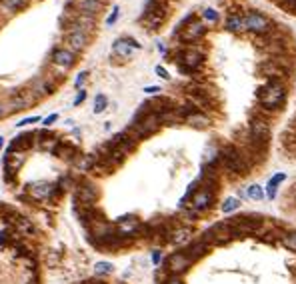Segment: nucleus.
Wrapping results in <instances>:
<instances>
[{
	"mask_svg": "<svg viewBox=\"0 0 296 284\" xmlns=\"http://www.w3.org/2000/svg\"><path fill=\"white\" fill-rule=\"evenodd\" d=\"M66 44H68V50L80 52V50H84L90 44V34L84 32V30H80L78 26L70 24L68 26V32H66Z\"/></svg>",
	"mask_w": 296,
	"mask_h": 284,
	"instance_id": "1a4fd4ad",
	"label": "nucleus"
},
{
	"mask_svg": "<svg viewBox=\"0 0 296 284\" xmlns=\"http://www.w3.org/2000/svg\"><path fill=\"white\" fill-rule=\"evenodd\" d=\"M206 32H208V26L194 18L192 22H188L186 26L180 28V40L184 44H196L206 36Z\"/></svg>",
	"mask_w": 296,
	"mask_h": 284,
	"instance_id": "0eeeda50",
	"label": "nucleus"
},
{
	"mask_svg": "<svg viewBox=\"0 0 296 284\" xmlns=\"http://www.w3.org/2000/svg\"><path fill=\"white\" fill-rule=\"evenodd\" d=\"M112 270H114V268H112L110 262H96V266H94V272L100 274V276H102V274H110Z\"/></svg>",
	"mask_w": 296,
	"mask_h": 284,
	"instance_id": "7c9ffc66",
	"label": "nucleus"
},
{
	"mask_svg": "<svg viewBox=\"0 0 296 284\" xmlns=\"http://www.w3.org/2000/svg\"><path fill=\"white\" fill-rule=\"evenodd\" d=\"M284 180H286V174L278 172V174H274V176L266 182V194H268V198H274V196H276V190H278V186H280Z\"/></svg>",
	"mask_w": 296,
	"mask_h": 284,
	"instance_id": "b1692460",
	"label": "nucleus"
},
{
	"mask_svg": "<svg viewBox=\"0 0 296 284\" xmlns=\"http://www.w3.org/2000/svg\"><path fill=\"white\" fill-rule=\"evenodd\" d=\"M154 72H156L162 80H170V74H168V70H166L164 66H156V68H154Z\"/></svg>",
	"mask_w": 296,
	"mask_h": 284,
	"instance_id": "473e14b6",
	"label": "nucleus"
},
{
	"mask_svg": "<svg viewBox=\"0 0 296 284\" xmlns=\"http://www.w3.org/2000/svg\"><path fill=\"white\" fill-rule=\"evenodd\" d=\"M144 92H146V94H158V92H160V88H158V86H146V88H144Z\"/></svg>",
	"mask_w": 296,
	"mask_h": 284,
	"instance_id": "58836bf2",
	"label": "nucleus"
},
{
	"mask_svg": "<svg viewBox=\"0 0 296 284\" xmlns=\"http://www.w3.org/2000/svg\"><path fill=\"white\" fill-rule=\"evenodd\" d=\"M56 120H58V114H50V116L44 118V126H50V124H54Z\"/></svg>",
	"mask_w": 296,
	"mask_h": 284,
	"instance_id": "4c0bfd02",
	"label": "nucleus"
},
{
	"mask_svg": "<svg viewBox=\"0 0 296 284\" xmlns=\"http://www.w3.org/2000/svg\"><path fill=\"white\" fill-rule=\"evenodd\" d=\"M106 106H108V98L104 96V94H96V98H94V114H100V112H104L106 110Z\"/></svg>",
	"mask_w": 296,
	"mask_h": 284,
	"instance_id": "cd10ccee",
	"label": "nucleus"
},
{
	"mask_svg": "<svg viewBox=\"0 0 296 284\" xmlns=\"http://www.w3.org/2000/svg\"><path fill=\"white\" fill-rule=\"evenodd\" d=\"M190 228L188 226H180V228H174L170 234H168V240L170 242H174V244H184V242H188V238H190Z\"/></svg>",
	"mask_w": 296,
	"mask_h": 284,
	"instance_id": "4be33fe9",
	"label": "nucleus"
},
{
	"mask_svg": "<svg viewBox=\"0 0 296 284\" xmlns=\"http://www.w3.org/2000/svg\"><path fill=\"white\" fill-rule=\"evenodd\" d=\"M246 196L252 198V200H262V198H264V190H262L260 184H250V186L246 188Z\"/></svg>",
	"mask_w": 296,
	"mask_h": 284,
	"instance_id": "bb28decb",
	"label": "nucleus"
},
{
	"mask_svg": "<svg viewBox=\"0 0 296 284\" xmlns=\"http://www.w3.org/2000/svg\"><path fill=\"white\" fill-rule=\"evenodd\" d=\"M186 252L190 254V258L192 260H196V258H200V256H204L206 252H208V244L200 238V240H196V242H192L188 248H186Z\"/></svg>",
	"mask_w": 296,
	"mask_h": 284,
	"instance_id": "5701e85b",
	"label": "nucleus"
},
{
	"mask_svg": "<svg viewBox=\"0 0 296 284\" xmlns=\"http://www.w3.org/2000/svg\"><path fill=\"white\" fill-rule=\"evenodd\" d=\"M234 236H236V232H234L232 222H218V224H214L212 228H208V230L204 232L202 240L210 246V244H226V242H230Z\"/></svg>",
	"mask_w": 296,
	"mask_h": 284,
	"instance_id": "423d86ee",
	"label": "nucleus"
},
{
	"mask_svg": "<svg viewBox=\"0 0 296 284\" xmlns=\"http://www.w3.org/2000/svg\"><path fill=\"white\" fill-rule=\"evenodd\" d=\"M224 28L232 34H240L244 32V14L240 12H228L226 20H224Z\"/></svg>",
	"mask_w": 296,
	"mask_h": 284,
	"instance_id": "6ab92c4d",
	"label": "nucleus"
},
{
	"mask_svg": "<svg viewBox=\"0 0 296 284\" xmlns=\"http://www.w3.org/2000/svg\"><path fill=\"white\" fill-rule=\"evenodd\" d=\"M84 98H86V90H78V94H76V98H74V106L82 104V102H84Z\"/></svg>",
	"mask_w": 296,
	"mask_h": 284,
	"instance_id": "c9c22d12",
	"label": "nucleus"
},
{
	"mask_svg": "<svg viewBox=\"0 0 296 284\" xmlns=\"http://www.w3.org/2000/svg\"><path fill=\"white\" fill-rule=\"evenodd\" d=\"M192 258L186 250H178V252H172L168 258H166V270L172 274V276H180L182 272H186L190 266H192Z\"/></svg>",
	"mask_w": 296,
	"mask_h": 284,
	"instance_id": "6e6552de",
	"label": "nucleus"
},
{
	"mask_svg": "<svg viewBox=\"0 0 296 284\" xmlns=\"http://www.w3.org/2000/svg\"><path fill=\"white\" fill-rule=\"evenodd\" d=\"M280 242H282V246H284L286 250L296 252V232H286V234L280 238Z\"/></svg>",
	"mask_w": 296,
	"mask_h": 284,
	"instance_id": "a878e982",
	"label": "nucleus"
},
{
	"mask_svg": "<svg viewBox=\"0 0 296 284\" xmlns=\"http://www.w3.org/2000/svg\"><path fill=\"white\" fill-rule=\"evenodd\" d=\"M142 228L140 220L136 216H122L118 222H116V236L118 238H124V236H136L138 230Z\"/></svg>",
	"mask_w": 296,
	"mask_h": 284,
	"instance_id": "f8f14e48",
	"label": "nucleus"
},
{
	"mask_svg": "<svg viewBox=\"0 0 296 284\" xmlns=\"http://www.w3.org/2000/svg\"><path fill=\"white\" fill-rule=\"evenodd\" d=\"M176 62H178L180 72H196L204 64V52H200V48H196V46L182 48L178 52Z\"/></svg>",
	"mask_w": 296,
	"mask_h": 284,
	"instance_id": "20e7f679",
	"label": "nucleus"
},
{
	"mask_svg": "<svg viewBox=\"0 0 296 284\" xmlns=\"http://www.w3.org/2000/svg\"><path fill=\"white\" fill-rule=\"evenodd\" d=\"M118 16H120V6H114L112 12H110L108 18H106V26H112V24L118 20Z\"/></svg>",
	"mask_w": 296,
	"mask_h": 284,
	"instance_id": "2f4dec72",
	"label": "nucleus"
},
{
	"mask_svg": "<svg viewBox=\"0 0 296 284\" xmlns=\"http://www.w3.org/2000/svg\"><path fill=\"white\" fill-rule=\"evenodd\" d=\"M164 284H184V282H182L178 276H172V274H170V276L164 280Z\"/></svg>",
	"mask_w": 296,
	"mask_h": 284,
	"instance_id": "e433bc0d",
	"label": "nucleus"
},
{
	"mask_svg": "<svg viewBox=\"0 0 296 284\" xmlns=\"http://www.w3.org/2000/svg\"><path fill=\"white\" fill-rule=\"evenodd\" d=\"M140 42H136L134 38H118L112 44V54L118 58H130L134 50H140Z\"/></svg>",
	"mask_w": 296,
	"mask_h": 284,
	"instance_id": "ddd939ff",
	"label": "nucleus"
},
{
	"mask_svg": "<svg viewBox=\"0 0 296 284\" xmlns=\"http://www.w3.org/2000/svg\"><path fill=\"white\" fill-rule=\"evenodd\" d=\"M60 188L52 182H46V180H38V182H32L28 184V194L36 200H46V198H52L54 194H58Z\"/></svg>",
	"mask_w": 296,
	"mask_h": 284,
	"instance_id": "9d476101",
	"label": "nucleus"
},
{
	"mask_svg": "<svg viewBox=\"0 0 296 284\" xmlns=\"http://www.w3.org/2000/svg\"><path fill=\"white\" fill-rule=\"evenodd\" d=\"M166 14H168V6L162 2V0H150L144 8L142 22L146 24L148 30H156L166 20Z\"/></svg>",
	"mask_w": 296,
	"mask_h": 284,
	"instance_id": "7ed1b4c3",
	"label": "nucleus"
},
{
	"mask_svg": "<svg viewBox=\"0 0 296 284\" xmlns=\"http://www.w3.org/2000/svg\"><path fill=\"white\" fill-rule=\"evenodd\" d=\"M54 154L62 160H76L80 154L76 150V146H72L70 142H58V144L54 146Z\"/></svg>",
	"mask_w": 296,
	"mask_h": 284,
	"instance_id": "412c9836",
	"label": "nucleus"
},
{
	"mask_svg": "<svg viewBox=\"0 0 296 284\" xmlns=\"http://www.w3.org/2000/svg\"><path fill=\"white\" fill-rule=\"evenodd\" d=\"M74 62H76V56H74V52L68 50V48H56V50L52 52V64L58 66L60 70L72 68Z\"/></svg>",
	"mask_w": 296,
	"mask_h": 284,
	"instance_id": "dca6fc26",
	"label": "nucleus"
},
{
	"mask_svg": "<svg viewBox=\"0 0 296 284\" xmlns=\"http://www.w3.org/2000/svg\"><path fill=\"white\" fill-rule=\"evenodd\" d=\"M202 18H204L206 22H210V24H216V22L220 20V12H218L216 8H212V6H206V8L202 10Z\"/></svg>",
	"mask_w": 296,
	"mask_h": 284,
	"instance_id": "393cba45",
	"label": "nucleus"
},
{
	"mask_svg": "<svg viewBox=\"0 0 296 284\" xmlns=\"http://www.w3.org/2000/svg\"><path fill=\"white\" fill-rule=\"evenodd\" d=\"M220 162H222V166L226 170L236 172V174H242L248 168V162H246L244 154L234 146H226L224 150H220Z\"/></svg>",
	"mask_w": 296,
	"mask_h": 284,
	"instance_id": "39448f33",
	"label": "nucleus"
},
{
	"mask_svg": "<svg viewBox=\"0 0 296 284\" xmlns=\"http://www.w3.org/2000/svg\"><path fill=\"white\" fill-rule=\"evenodd\" d=\"M238 206H240L238 198H226L224 204H222V212H224V214H230V212L238 210Z\"/></svg>",
	"mask_w": 296,
	"mask_h": 284,
	"instance_id": "c85d7f7f",
	"label": "nucleus"
},
{
	"mask_svg": "<svg viewBox=\"0 0 296 284\" xmlns=\"http://www.w3.org/2000/svg\"><path fill=\"white\" fill-rule=\"evenodd\" d=\"M98 198V190L94 184L90 182H82L76 190V202H80V206H92Z\"/></svg>",
	"mask_w": 296,
	"mask_h": 284,
	"instance_id": "2eb2a0df",
	"label": "nucleus"
},
{
	"mask_svg": "<svg viewBox=\"0 0 296 284\" xmlns=\"http://www.w3.org/2000/svg\"><path fill=\"white\" fill-rule=\"evenodd\" d=\"M212 202H214V190L202 186L200 190H194V192H192V200H190L192 210L204 212V210H208V208L212 206Z\"/></svg>",
	"mask_w": 296,
	"mask_h": 284,
	"instance_id": "9b49d317",
	"label": "nucleus"
},
{
	"mask_svg": "<svg viewBox=\"0 0 296 284\" xmlns=\"http://www.w3.org/2000/svg\"><path fill=\"white\" fill-rule=\"evenodd\" d=\"M244 30L254 36H268L274 30V22L264 12L256 8H248L244 12Z\"/></svg>",
	"mask_w": 296,
	"mask_h": 284,
	"instance_id": "f03ea898",
	"label": "nucleus"
},
{
	"mask_svg": "<svg viewBox=\"0 0 296 284\" xmlns=\"http://www.w3.org/2000/svg\"><path fill=\"white\" fill-rule=\"evenodd\" d=\"M34 100H38V94H36V90L32 88V90H16L14 94H12V98H10V104H12V108L14 110H22V108H28Z\"/></svg>",
	"mask_w": 296,
	"mask_h": 284,
	"instance_id": "4468645a",
	"label": "nucleus"
},
{
	"mask_svg": "<svg viewBox=\"0 0 296 284\" xmlns=\"http://www.w3.org/2000/svg\"><path fill=\"white\" fill-rule=\"evenodd\" d=\"M184 122H186L188 126H192V128H198V130H206V128L210 126V118H208L204 112H200L198 108H196L192 114H188V116L184 118Z\"/></svg>",
	"mask_w": 296,
	"mask_h": 284,
	"instance_id": "aec40b11",
	"label": "nucleus"
},
{
	"mask_svg": "<svg viewBox=\"0 0 296 284\" xmlns=\"http://www.w3.org/2000/svg\"><path fill=\"white\" fill-rule=\"evenodd\" d=\"M152 260H154V262H158V260H160V252H158V250L152 254Z\"/></svg>",
	"mask_w": 296,
	"mask_h": 284,
	"instance_id": "a19ab883",
	"label": "nucleus"
},
{
	"mask_svg": "<svg viewBox=\"0 0 296 284\" xmlns=\"http://www.w3.org/2000/svg\"><path fill=\"white\" fill-rule=\"evenodd\" d=\"M34 138H36V134H32V132H24V134L16 136V138L12 140V144L8 146V154L24 152V150L32 148V146H34Z\"/></svg>",
	"mask_w": 296,
	"mask_h": 284,
	"instance_id": "f3484780",
	"label": "nucleus"
},
{
	"mask_svg": "<svg viewBox=\"0 0 296 284\" xmlns=\"http://www.w3.org/2000/svg\"><path fill=\"white\" fill-rule=\"evenodd\" d=\"M2 4H4L8 10L16 12V10H20V8L26 6V0H2Z\"/></svg>",
	"mask_w": 296,
	"mask_h": 284,
	"instance_id": "c756f323",
	"label": "nucleus"
},
{
	"mask_svg": "<svg viewBox=\"0 0 296 284\" xmlns=\"http://www.w3.org/2000/svg\"><path fill=\"white\" fill-rule=\"evenodd\" d=\"M38 120H40V116H30V118H24V120L16 122V126H18V128H22V126H26V124H32V122H38Z\"/></svg>",
	"mask_w": 296,
	"mask_h": 284,
	"instance_id": "72a5a7b5",
	"label": "nucleus"
},
{
	"mask_svg": "<svg viewBox=\"0 0 296 284\" xmlns=\"http://www.w3.org/2000/svg\"><path fill=\"white\" fill-rule=\"evenodd\" d=\"M102 8H104V0H78L76 2L78 14H86V16H96Z\"/></svg>",
	"mask_w": 296,
	"mask_h": 284,
	"instance_id": "a211bd4d",
	"label": "nucleus"
},
{
	"mask_svg": "<svg viewBox=\"0 0 296 284\" xmlns=\"http://www.w3.org/2000/svg\"><path fill=\"white\" fill-rule=\"evenodd\" d=\"M86 78H88V72H80V74L76 76V82H74V84H76V88H80V90H82V84H84V80H86Z\"/></svg>",
	"mask_w": 296,
	"mask_h": 284,
	"instance_id": "f704fd0d",
	"label": "nucleus"
},
{
	"mask_svg": "<svg viewBox=\"0 0 296 284\" xmlns=\"http://www.w3.org/2000/svg\"><path fill=\"white\" fill-rule=\"evenodd\" d=\"M2 144H4V140H2V138H0V148H2Z\"/></svg>",
	"mask_w": 296,
	"mask_h": 284,
	"instance_id": "79ce46f5",
	"label": "nucleus"
},
{
	"mask_svg": "<svg viewBox=\"0 0 296 284\" xmlns=\"http://www.w3.org/2000/svg\"><path fill=\"white\" fill-rule=\"evenodd\" d=\"M4 114H6V108H4V104H2V102H0V118H2Z\"/></svg>",
	"mask_w": 296,
	"mask_h": 284,
	"instance_id": "ea45409f",
	"label": "nucleus"
},
{
	"mask_svg": "<svg viewBox=\"0 0 296 284\" xmlns=\"http://www.w3.org/2000/svg\"><path fill=\"white\" fill-rule=\"evenodd\" d=\"M286 84L280 78H270L258 90V104L264 110H278L286 102Z\"/></svg>",
	"mask_w": 296,
	"mask_h": 284,
	"instance_id": "f257e3e1",
	"label": "nucleus"
}]
</instances>
